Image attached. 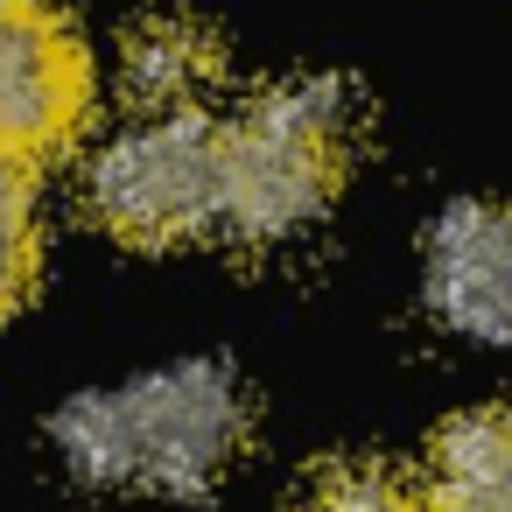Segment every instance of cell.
I'll list each match as a JSON object with an SVG mask.
<instances>
[{
    "instance_id": "cell-6",
    "label": "cell",
    "mask_w": 512,
    "mask_h": 512,
    "mask_svg": "<svg viewBox=\"0 0 512 512\" xmlns=\"http://www.w3.org/2000/svg\"><path fill=\"white\" fill-rule=\"evenodd\" d=\"M421 505L428 512H512V407H470L435 428Z\"/></svg>"
},
{
    "instance_id": "cell-8",
    "label": "cell",
    "mask_w": 512,
    "mask_h": 512,
    "mask_svg": "<svg viewBox=\"0 0 512 512\" xmlns=\"http://www.w3.org/2000/svg\"><path fill=\"white\" fill-rule=\"evenodd\" d=\"M43 267V232H36V190H29V162L0 155V316L15 302H29Z\"/></svg>"
},
{
    "instance_id": "cell-1",
    "label": "cell",
    "mask_w": 512,
    "mask_h": 512,
    "mask_svg": "<svg viewBox=\"0 0 512 512\" xmlns=\"http://www.w3.org/2000/svg\"><path fill=\"white\" fill-rule=\"evenodd\" d=\"M253 435L239 379L211 358L148 372L120 393H85L57 414V449L85 484H134L197 498L211 491Z\"/></svg>"
},
{
    "instance_id": "cell-7",
    "label": "cell",
    "mask_w": 512,
    "mask_h": 512,
    "mask_svg": "<svg viewBox=\"0 0 512 512\" xmlns=\"http://www.w3.org/2000/svg\"><path fill=\"white\" fill-rule=\"evenodd\" d=\"M218 71H225L218 36L204 22H183V15H155L120 43V85L148 113H190L218 85Z\"/></svg>"
},
{
    "instance_id": "cell-3",
    "label": "cell",
    "mask_w": 512,
    "mask_h": 512,
    "mask_svg": "<svg viewBox=\"0 0 512 512\" xmlns=\"http://www.w3.org/2000/svg\"><path fill=\"white\" fill-rule=\"evenodd\" d=\"M92 218L127 246H183L218 225L225 197V127L204 113H155L99 148Z\"/></svg>"
},
{
    "instance_id": "cell-9",
    "label": "cell",
    "mask_w": 512,
    "mask_h": 512,
    "mask_svg": "<svg viewBox=\"0 0 512 512\" xmlns=\"http://www.w3.org/2000/svg\"><path fill=\"white\" fill-rule=\"evenodd\" d=\"M295 512H428V505H421V491H407L393 470H379V463H344V470L316 477Z\"/></svg>"
},
{
    "instance_id": "cell-2",
    "label": "cell",
    "mask_w": 512,
    "mask_h": 512,
    "mask_svg": "<svg viewBox=\"0 0 512 512\" xmlns=\"http://www.w3.org/2000/svg\"><path fill=\"white\" fill-rule=\"evenodd\" d=\"M358 141V99L337 78H288L246 106L239 127H225V197L218 225L232 239L274 246L316 225L344 183Z\"/></svg>"
},
{
    "instance_id": "cell-5",
    "label": "cell",
    "mask_w": 512,
    "mask_h": 512,
    "mask_svg": "<svg viewBox=\"0 0 512 512\" xmlns=\"http://www.w3.org/2000/svg\"><path fill=\"white\" fill-rule=\"evenodd\" d=\"M428 309L477 344H512V204H449L428 239Z\"/></svg>"
},
{
    "instance_id": "cell-4",
    "label": "cell",
    "mask_w": 512,
    "mask_h": 512,
    "mask_svg": "<svg viewBox=\"0 0 512 512\" xmlns=\"http://www.w3.org/2000/svg\"><path fill=\"white\" fill-rule=\"evenodd\" d=\"M92 113V57L50 0H0V155L50 162Z\"/></svg>"
}]
</instances>
